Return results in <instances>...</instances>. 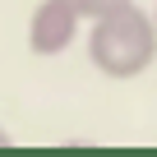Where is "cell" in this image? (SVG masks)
I'll use <instances>...</instances> for the list:
<instances>
[{"instance_id":"obj_2","label":"cell","mask_w":157,"mask_h":157,"mask_svg":"<svg viewBox=\"0 0 157 157\" xmlns=\"http://www.w3.org/2000/svg\"><path fill=\"white\" fill-rule=\"evenodd\" d=\"M88 14L78 10V0H37L28 14V51L33 56H65L78 33H83Z\"/></svg>"},{"instance_id":"obj_1","label":"cell","mask_w":157,"mask_h":157,"mask_svg":"<svg viewBox=\"0 0 157 157\" xmlns=\"http://www.w3.org/2000/svg\"><path fill=\"white\" fill-rule=\"evenodd\" d=\"M88 60L106 78H139L157 60V19L134 0L102 19H88Z\"/></svg>"},{"instance_id":"obj_3","label":"cell","mask_w":157,"mask_h":157,"mask_svg":"<svg viewBox=\"0 0 157 157\" xmlns=\"http://www.w3.org/2000/svg\"><path fill=\"white\" fill-rule=\"evenodd\" d=\"M120 5H129V0H78V10H83L88 19H102V14H111Z\"/></svg>"},{"instance_id":"obj_4","label":"cell","mask_w":157,"mask_h":157,"mask_svg":"<svg viewBox=\"0 0 157 157\" xmlns=\"http://www.w3.org/2000/svg\"><path fill=\"white\" fill-rule=\"evenodd\" d=\"M10 143H14V139H10V129H0V148H10Z\"/></svg>"},{"instance_id":"obj_5","label":"cell","mask_w":157,"mask_h":157,"mask_svg":"<svg viewBox=\"0 0 157 157\" xmlns=\"http://www.w3.org/2000/svg\"><path fill=\"white\" fill-rule=\"evenodd\" d=\"M152 19H157V10H152Z\"/></svg>"}]
</instances>
